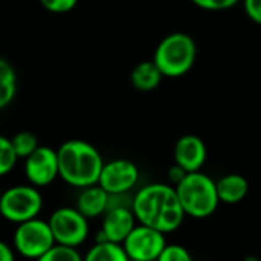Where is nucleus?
<instances>
[{
  "label": "nucleus",
  "mask_w": 261,
  "mask_h": 261,
  "mask_svg": "<svg viewBox=\"0 0 261 261\" xmlns=\"http://www.w3.org/2000/svg\"><path fill=\"white\" fill-rule=\"evenodd\" d=\"M133 211L140 224L163 233L175 232L186 217L175 186L152 183L142 188L133 198Z\"/></svg>",
  "instance_id": "1"
},
{
  "label": "nucleus",
  "mask_w": 261,
  "mask_h": 261,
  "mask_svg": "<svg viewBox=\"0 0 261 261\" xmlns=\"http://www.w3.org/2000/svg\"><path fill=\"white\" fill-rule=\"evenodd\" d=\"M57 155L60 178L65 183L80 189L98 183L105 162L91 143L68 140L57 149Z\"/></svg>",
  "instance_id": "2"
},
{
  "label": "nucleus",
  "mask_w": 261,
  "mask_h": 261,
  "mask_svg": "<svg viewBox=\"0 0 261 261\" xmlns=\"http://www.w3.org/2000/svg\"><path fill=\"white\" fill-rule=\"evenodd\" d=\"M175 191L188 217L198 220L207 218L218 207L220 198L217 192V181L200 171L188 172L186 177L175 185Z\"/></svg>",
  "instance_id": "3"
},
{
  "label": "nucleus",
  "mask_w": 261,
  "mask_h": 261,
  "mask_svg": "<svg viewBox=\"0 0 261 261\" xmlns=\"http://www.w3.org/2000/svg\"><path fill=\"white\" fill-rule=\"evenodd\" d=\"M197 45L189 34L174 33L166 36L157 46L154 62L165 77H181L194 66Z\"/></svg>",
  "instance_id": "4"
},
{
  "label": "nucleus",
  "mask_w": 261,
  "mask_h": 261,
  "mask_svg": "<svg viewBox=\"0 0 261 261\" xmlns=\"http://www.w3.org/2000/svg\"><path fill=\"white\" fill-rule=\"evenodd\" d=\"M43 207V197L33 185H19L4 191L0 215L7 221L20 224L37 218Z\"/></svg>",
  "instance_id": "5"
},
{
  "label": "nucleus",
  "mask_w": 261,
  "mask_h": 261,
  "mask_svg": "<svg viewBox=\"0 0 261 261\" xmlns=\"http://www.w3.org/2000/svg\"><path fill=\"white\" fill-rule=\"evenodd\" d=\"M13 244L20 256L36 261L56 244V238L48 221L33 218L17 224Z\"/></svg>",
  "instance_id": "6"
},
{
  "label": "nucleus",
  "mask_w": 261,
  "mask_h": 261,
  "mask_svg": "<svg viewBox=\"0 0 261 261\" xmlns=\"http://www.w3.org/2000/svg\"><path fill=\"white\" fill-rule=\"evenodd\" d=\"M56 243L71 247L82 246L89 235V220L77 207H59L48 220Z\"/></svg>",
  "instance_id": "7"
},
{
  "label": "nucleus",
  "mask_w": 261,
  "mask_h": 261,
  "mask_svg": "<svg viewBox=\"0 0 261 261\" xmlns=\"http://www.w3.org/2000/svg\"><path fill=\"white\" fill-rule=\"evenodd\" d=\"M121 244L130 261H157L168 243L166 233L137 223Z\"/></svg>",
  "instance_id": "8"
},
{
  "label": "nucleus",
  "mask_w": 261,
  "mask_h": 261,
  "mask_svg": "<svg viewBox=\"0 0 261 261\" xmlns=\"http://www.w3.org/2000/svg\"><path fill=\"white\" fill-rule=\"evenodd\" d=\"M139 168L129 160L117 159L103 165L98 185L109 195H124L139 181Z\"/></svg>",
  "instance_id": "9"
},
{
  "label": "nucleus",
  "mask_w": 261,
  "mask_h": 261,
  "mask_svg": "<svg viewBox=\"0 0 261 261\" xmlns=\"http://www.w3.org/2000/svg\"><path fill=\"white\" fill-rule=\"evenodd\" d=\"M137 218L133 206L109 204V209L103 215L101 229L97 233L95 241L123 243L126 237L137 226Z\"/></svg>",
  "instance_id": "10"
},
{
  "label": "nucleus",
  "mask_w": 261,
  "mask_h": 261,
  "mask_svg": "<svg viewBox=\"0 0 261 261\" xmlns=\"http://www.w3.org/2000/svg\"><path fill=\"white\" fill-rule=\"evenodd\" d=\"M25 175L30 185L36 188L51 185L57 177H60L57 151L49 146H39L25 159Z\"/></svg>",
  "instance_id": "11"
},
{
  "label": "nucleus",
  "mask_w": 261,
  "mask_h": 261,
  "mask_svg": "<svg viewBox=\"0 0 261 261\" xmlns=\"http://www.w3.org/2000/svg\"><path fill=\"white\" fill-rule=\"evenodd\" d=\"M174 162L186 172H197L206 162V146L197 136L188 134L177 140L174 146Z\"/></svg>",
  "instance_id": "12"
},
{
  "label": "nucleus",
  "mask_w": 261,
  "mask_h": 261,
  "mask_svg": "<svg viewBox=\"0 0 261 261\" xmlns=\"http://www.w3.org/2000/svg\"><path fill=\"white\" fill-rule=\"evenodd\" d=\"M109 203H111V195L97 183L82 189L75 207L88 220H92L97 217H103L105 212L109 209Z\"/></svg>",
  "instance_id": "13"
},
{
  "label": "nucleus",
  "mask_w": 261,
  "mask_h": 261,
  "mask_svg": "<svg viewBox=\"0 0 261 261\" xmlns=\"http://www.w3.org/2000/svg\"><path fill=\"white\" fill-rule=\"evenodd\" d=\"M217 192L220 201L226 204H235L244 200L247 195L249 183L240 174H227L217 181Z\"/></svg>",
  "instance_id": "14"
},
{
  "label": "nucleus",
  "mask_w": 261,
  "mask_h": 261,
  "mask_svg": "<svg viewBox=\"0 0 261 261\" xmlns=\"http://www.w3.org/2000/svg\"><path fill=\"white\" fill-rule=\"evenodd\" d=\"M163 77L165 75L162 74L160 68L155 65L154 60L142 62L133 69V72H130V83H133V86L139 91L149 92V91H154L155 88H159Z\"/></svg>",
  "instance_id": "15"
},
{
  "label": "nucleus",
  "mask_w": 261,
  "mask_h": 261,
  "mask_svg": "<svg viewBox=\"0 0 261 261\" xmlns=\"http://www.w3.org/2000/svg\"><path fill=\"white\" fill-rule=\"evenodd\" d=\"M83 261H130L121 243L95 241L85 253Z\"/></svg>",
  "instance_id": "16"
},
{
  "label": "nucleus",
  "mask_w": 261,
  "mask_h": 261,
  "mask_svg": "<svg viewBox=\"0 0 261 261\" xmlns=\"http://www.w3.org/2000/svg\"><path fill=\"white\" fill-rule=\"evenodd\" d=\"M17 75L11 63L0 59V109L7 108L16 97Z\"/></svg>",
  "instance_id": "17"
},
{
  "label": "nucleus",
  "mask_w": 261,
  "mask_h": 261,
  "mask_svg": "<svg viewBox=\"0 0 261 261\" xmlns=\"http://www.w3.org/2000/svg\"><path fill=\"white\" fill-rule=\"evenodd\" d=\"M17 160L19 155L16 154L11 139L0 136V177L10 174L14 169Z\"/></svg>",
  "instance_id": "18"
},
{
  "label": "nucleus",
  "mask_w": 261,
  "mask_h": 261,
  "mask_svg": "<svg viewBox=\"0 0 261 261\" xmlns=\"http://www.w3.org/2000/svg\"><path fill=\"white\" fill-rule=\"evenodd\" d=\"M36 261H83V256L80 255L77 247L56 243L46 253H43Z\"/></svg>",
  "instance_id": "19"
},
{
  "label": "nucleus",
  "mask_w": 261,
  "mask_h": 261,
  "mask_svg": "<svg viewBox=\"0 0 261 261\" xmlns=\"http://www.w3.org/2000/svg\"><path fill=\"white\" fill-rule=\"evenodd\" d=\"M11 142H13V146H14L19 159H27L40 146L37 142V137L33 133H28V130H23V133L16 134L11 139Z\"/></svg>",
  "instance_id": "20"
},
{
  "label": "nucleus",
  "mask_w": 261,
  "mask_h": 261,
  "mask_svg": "<svg viewBox=\"0 0 261 261\" xmlns=\"http://www.w3.org/2000/svg\"><path fill=\"white\" fill-rule=\"evenodd\" d=\"M157 261H192V256L181 244H166Z\"/></svg>",
  "instance_id": "21"
},
{
  "label": "nucleus",
  "mask_w": 261,
  "mask_h": 261,
  "mask_svg": "<svg viewBox=\"0 0 261 261\" xmlns=\"http://www.w3.org/2000/svg\"><path fill=\"white\" fill-rule=\"evenodd\" d=\"M39 2L45 10L54 14L69 13L77 5V0H39Z\"/></svg>",
  "instance_id": "22"
},
{
  "label": "nucleus",
  "mask_w": 261,
  "mask_h": 261,
  "mask_svg": "<svg viewBox=\"0 0 261 261\" xmlns=\"http://www.w3.org/2000/svg\"><path fill=\"white\" fill-rule=\"evenodd\" d=\"M240 0H192V4L197 5L198 8L207 10V11H221V10H229L235 7Z\"/></svg>",
  "instance_id": "23"
},
{
  "label": "nucleus",
  "mask_w": 261,
  "mask_h": 261,
  "mask_svg": "<svg viewBox=\"0 0 261 261\" xmlns=\"http://www.w3.org/2000/svg\"><path fill=\"white\" fill-rule=\"evenodd\" d=\"M243 4L247 17L252 22L261 25V0H243Z\"/></svg>",
  "instance_id": "24"
},
{
  "label": "nucleus",
  "mask_w": 261,
  "mask_h": 261,
  "mask_svg": "<svg viewBox=\"0 0 261 261\" xmlns=\"http://www.w3.org/2000/svg\"><path fill=\"white\" fill-rule=\"evenodd\" d=\"M0 261H16V249L0 240Z\"/></svg>",
  "instance_id": "25"
},
{
  "label": "nucleus",
  "mask_w": 261,
  "mask_h": 261,
  "mask_svg": "<svg viewBox=\"0 0 261 261\" xmlns=\"http://www.w3.org/2000/svg\"><path fill=\"white\" fill-rule=\"evenodd\" d=\"M186 171L181 168V166H178V165H174L172 168H169V171H168V177H169V181L171 183H174V186L175 185H178L185 177H186Z\"/></svg>",
  "instance_id": "26"
},
{
  "label": "nucleus",
  "mask_w": 261,
  "mask_h": 261,
  "mask_svg": "<svg viewBox=\"0 0 261 261\" xmlns=\"http://www.w3.org/2000/svg\"><path fill=\"white\" fill-rule=\"evenodd\" d=\"M243 261H261V259L258 256H255V255H247V256L243 258Z\"/></svg>",
  "instance_id": "27"
},
{
  "label": "nucleus",
  "mask_w": 261,
  "mask_h": 261,
  "mask_svg": "<svg viewBox=\"0 0 261 261\" xmlns=\"http://www.w3.org/2000/svg\"><path fill=\"white\" fill-rule=\"evenodd\" d=\"M2 195H4V191L0 189V201H2Z\"/></svg>",
  "instance_id": "28"
}]
</instances>
